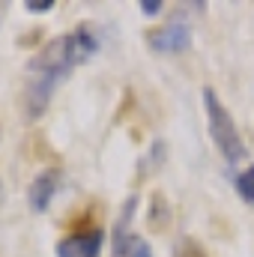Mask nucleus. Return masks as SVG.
Instances as JSON below:
<instances>
[{"label":"nucleus","instance_id":"6e6552de","mask_svg":"<svg viewBox=\"0 0 254 257\" xmlns=\"http://www.w3.org/2000/svg\"><path fill=\"white\" fill-rule=\"evenodd\" d=\"M138 9H141L144 15H159V12H162V0H141Z\"/></svg>","mask_w":254,"mask_h":257},{"label":"nucleus","instance_id":"1a4fd4ad","mask_svg":"<svg viewBox=\"0 0 254 257\" xmlns=\"http://www.w3.org/2000/svg\"><path fill=\"white\" fill-rule=\"evenodd\" d=\"M0 200H3V186H0Z\"/></svg>","mask_w":254,"mask_h":257},{"label":"nucleus","instance_id":"f03ea898","mask_svg":"<svg viewBox=\"0 0 254 257\" xmlns=\"http://www.w3.org/2000/svg\"><path fill=\"white\" fill-rule=\"evenodd\" d=\"M203 108H206V128H209V138L212 144L218 147V153L227 159V162H242L248 159V147L239 135V128L233 123V117L227 114V108L221 105L218 93L212 87H203Z\"/></svg>","mask_w":254,"mask_h":257},{"label":"nucleus","instance_id":"f257e3e1","mask_svg":"<svg viewBox=\"0 0 254 257\" xmlns=\"http://www.w3.org/2000/svg\"><path fill=\"white\" fill-rule=\"evenodd\" d=\"M96 51H99V36L90 24H78L75 30L51 39L27 66V87H24V114H27V120L42 117L54 90L81 63H87Z\"/></svg>","mask_w":254,"mask_h":257},{"label":"nucleus","instance_id":"423d86ee","mask_svg":"<svg viewBox=\"0 0 254 257\" xmlns=\"http://www.w3.org/2000/svg\"><path fill=\"white\" fill-rule=\"evenodd\" d=\"M236 192H239L242 200L254 203V165H251V168H245V171L236 177Z\"/></svg>","mask_w":254,"mask_h":257},{"label":"nucleus","instance_id":"39448f33","mask_svg":"<svg viewBox=\"0 0 254 257\" xmlns=\"http://www.w3.org/2000/svg\"><path fill=\"white\" fill-rule=\"evenodd\" d=\"M102 239H105V233L96 230V227H93V230L72 233V236L60 239L57 254L60 257H99V251H102Z\"/></svg>","mask_w":254,"mask_h":257},{"label":"nucleus","instance_id":"0eeeda50","mask_svg":"<svg viewBox=\"0 0 254 257\" xmlns=\"http://www.w3.org/2000/svg\"><path fill=\"white\" fill-rule=\"evenodd\" d=\"M24 9H30V12H48V9H54V0H27Z\"/></svg>","mask_w":254,"mask_h":257},{"label":"nucleus","instance_id":"20e7f679","mask_svg":"<svg viewBox=\"0 0 254 257\" xmlns=\"http://www.w3.org/2000/svg\"><path fill=\"white\" fill-rule=\"evenodd\" d=\"M60 171L57 168H48L42 174H36V180L30 183V192H27V200H30V209L33 212H45L54 200V194L60 192Z\"/></svg>","mask_w":254,"mask_h":257},{"label":"nucleus","instance_id":"7ed1b4c3","mask_svg":"<svg viewBox=\"0 0 254 257\" xmlns=\"http://www.w3.org/2000/svg\"><path fill=\"white\" fill-rule=\"evenodd\" d=\"M150 45L156 51H162V54H180V51H186L191 45L189 24H183V18H174L168 27L150 33Z\"/></svg>","mask_w":254,"mask_h":257}]
</instances>
